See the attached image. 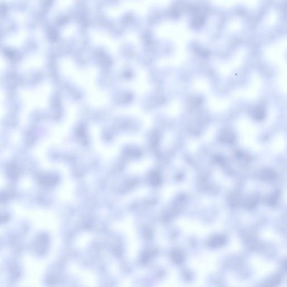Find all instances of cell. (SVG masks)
<instances>
[{
    "label": "cell",
    "instance_id": "3957f363",
    "mask_svg": "<svg viewBox=\"0 0 287 287\" xmlns=\"http://www.w3.org/2000/svg\"><path fill=\"white\" fill-rule=\"evenodd\" d=\"M254 117L255 119L256 120H261L263 119L264 117V112L261 108H258L255 110V112L254 113Z\"/></svg>",
    "mask_w": 287,
    "mask_h": 287
},
{
    "label": "cell",
    "instance_id": "277c9868",
    "mask_svg": "<svg viewBox=\"0 0 287 287\" xmlns=\"http://www.w3.org/2000/svg\"><path fill=\"white\" fill-rule=\"evenodd\" d=\"M177 256H177L176 253L175 252V253H174V258H173V260H174V261H175L176 263L180 264V263H181V262H182V261H183V256H182V255H181V254H180V252H178Z\"/></svg>",
    "mask_w": 287,
    "mask_h": 287
},
{
    "label": "cell",
    "instance_id": "7a4b0ae2",
    "mask_svg": "<svg viewBox=\"0 0 287 287\" xmlns=\"http://www.w3.org/2000/svg\"><path fill=\"white\" fill-rule=\"evenodd\" d=\"M224 243V239L220 236L218 237H215L214 239H212L211 241L210 242V244L212 246H221Z\"/></svg>",
    "mask_w": 287,
    "mask_h": 287
},
{
    "label": "cell",
    "instance_id": "6da1fadb",
    "mask_svg": "<svg viewBox=\"0 0 287 287\" xmlns=\"http://www.w3.org/2000/svg\"><path fill=\"white\" fill-rule=\"evenodd\" d=\"M220 139L225 142H233L234 141V136L228 131L227 132L224 131V132H223L222 135L220 136Z\"/></svg>",
    "mask_w": 287,
    "mask_h": 287
}]
</instances>
